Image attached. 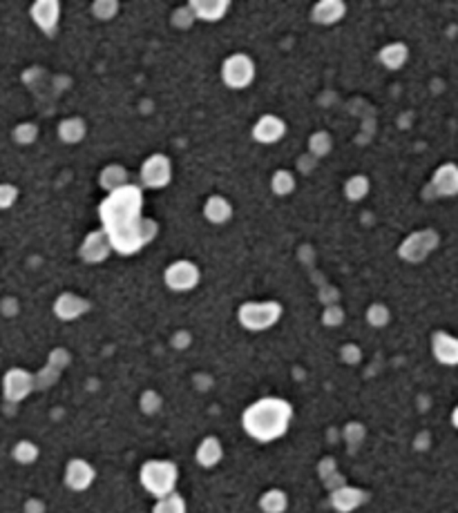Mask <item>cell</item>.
<instances>
[{"label": "cell", "mask_w": 458, "mask_h": 513, "mask_svg": "<svg viewBox=\"0 0 458 513\" xmlns=\"http://www.w3.org/2000/svg\"><path fill=\"white\" fill-rule=\"evenodd\" d=\"M378 58H380V63H383L387 70L396 72V70L405 67V63L409 60V48L405 43H400V40L389 43V45H385L383 50H380Z\"/></svg>", "instance_id": "obj_22"}, {"label": "cell", "mask_w": 458, "mask_h": 513, "mask_svg": "<svg viewBox=\"0 0 458 513\" xmlns=\"http://www.w3.org/2000/svg\"><path fill=\"white\" fill-rule=\"evenodd\" d=\"M271 190L278 197H288L295 190V177L288 170H278L271 179Z\"/></svg>", "instance_id": "obj_28"}, {"label": "cell", "mask_w": 458, "mask_h": 513, "mask_svg": "<svg viewBox=\"0 0 458 513\" xmlns=\"http://www.w3.org/2000/svg\"><path fill=\"white\" fill-rule=\"evenodd\" d=\"M161 404H163V399L157 391H143L139 397V409L146 415H155L157 411H161Z\"/></svg>", "instance_id": "obj_33"}, {"label": "cell", "mask_w": 458, "mask_h": 513, "mask_svg": "<svg viewBox=\"0 0 458 513\" xmlns=\"http://www.w3.org/2000/svg\"><path fill=\"white\" fill-rule=\"evenodd\" d=\"M259 509H262V513H286L288 495L282 489H268L259 497Z\"/></svg>", "instance_id": "obj_24"}, {"label": "cell", "mask_w": 458, "mask_h": 513, "mask_svg": "<svg viewBox=\"0 0 458 513\" xmlns=\"http://www.w3.org/2000/svg\"><path fill=\"white\" fill-rule=\"evenodd\" d=\"M0 313L11 317V315H16L18 313V302L16 299H3V304H0Z\"/></svg>", "instance_id": "obj_39"}, {"label": "cell", "mask_w": 458, "mask_h": 513, "mask_svg": "<svg viewBox=\"0 0 458 513\" xmlns=\"http://www.w3.org/2000/svg\"><path fill=\"white\" fill-rule=\"evenodd\" d=\"M432 353L436 362L442 366H458V337L449 333H434L432 337Z\"/></svg>", "instance_id": "obj_16"}, {"label": "cell", "mask_w": 458, "mask_h": 513, "mask_svg": "<svg viewBox=\"0 0 458 513\" xmlns=\"http://www.w3.org/2000/svg\"><path fill=\"white\" fill-rule=\"evenodd\" d=\"M25 511H27V513H45V504H43L40 500H29V502L25 504Z\"/></svg>", "instance_id": "obj_41"}, {"label": "cell", "mask_w": 458, "mask_h": 513, "mask_svg": "<svg viewBox=\"0 0 458 513\" xmlns=\"http://www.w3.org/2000/svg\"><path fill=\"white\" fill-rule=\"evenodd\" d=\"M251 134H253V138L257 143L273 145V143L282 141V138L286 136V123L280 116H275V114H264L253 126Z\"/></svg>", "instance_id": "obj_12"}, {"label": "cell", "mask_w": 458, "mask_h": 513, "mask_svg": "<svg viewBox=\"0 0 458 513\" xmlns=\"http://www.w3.org/2000/svg\"><path fill=\"white\" fill-rule=\"evenodd\" d=\"M284 315V308L280 302L268 299V302H246L241 304L237 310V319L241 324V329H246L251 333H262L273 329Z\"/></svg>", "instance_id": "obj_4"}, {"label": "cell", "mask_w": 458, "mask_h": 513, "mask_svg": "<svg viewBox=\"0 0 458 513\" xmlns=\"http://www.w3.org/2000/svg\"><path fill=\"white\" fill-rule=\"evenodd\" d=\"M11 456H13V460L21 462V464H32V462L38 460V446L34 442H29V440H21L16 446H13Z\"/></svg>", "instance_id": "obj_29"}, {"label": "cell", "mask_w": 458, "mask_h": 513, "mask_svg": "<svg viewBox=\"0 0 458 513\" xmlns=\"http://www.w3.org/2000/svg\"><path fill=\"white\" fill-rule=\"evenodd\" d=\"M438 246V232L436 230H418L400 243L398 255L403 261L409 263H420L422 259L430 257Z\"/></svg>", "instance_id": "obj_7"}, {"label": "cell", "mask_w": 458, "mask_h": 513, "mask_svg": "<svg viewBox=\"0 0 458 513\" xmlns=\"http://www.w3.org/2000/svg\"><path fill=\"white\" fill-rule=\"evenodd\" d=\"M452 424H454V426L458 429V407H456V409L452 411Z\"/></svg>", "instance_id": "obj_42"}, {"label": "cell", "mask_w": 458, "mask_h": 513, "mask_svg": "<svg viewBox=\"0 0 458 513\" xmlns=\"http://www.w3.org/2000/svg\"><path fill=\"white\" fill-rule=\"evenodd\" d=\"M366 500H369V495L366 491L358 489V487H338L331 491V507L338 511V513H351L360 509Z\"/></svg>", "instance_id": "obj_15"}, {"label": "cell", "mask_w": 458, "mask_h": 513, "mask_svg": "<svg viewBox=\"0 0 458 513\" xmlns=\"http://www.w3.org/2000/svg\"><path fill=\"white\" fill-rule=\"evenodd\" d=\"M204 216L210 224H215V226H222L226 221H231V216H233L231 201H228L226 197H222V194L208 197L206 204H204Z\"/></svg>", "instance_id": "obj_21"}, {"label": "cell", "mask_w": 458, "mask_h": 513, "mask_svg": "<svg viewBox=\"0 0 458 513\" xmlns=\"http://www.w3.org/2000/svg\"><path fill=\"white\" fill-rule=\"evenodd\" d=\"M293 422V407L282 397H259L241 413V426L255 442H275Z\"/></svg>", "instance_id": "obj_2"}, {"label": "cell", "mask_w": 458, "mask_h": 513, "mask_svg": "<svg viewBox=\"0 0 458 513\" xmlns=\"http://www.w3.org/2000/svg\"><path fill=\"white\" fill-rule=\"evenodd\" d=\"M432 190L436 197H456L458 194V165L442 163L432 177Z\"/></svg>", "instance_id": "obj_17"}, {"label": "cell", "mask_w": 458, "mask_h": 513, "mask_svg": "<svg viewBox=\"0 0 458 513\" xmlns=\"http://www.w3.org/2000/svg\"><path fill=\"white\" fill-rule=\"evenodd\" d=\"M143 212V192L139 185H124L110 192L99 206L101 230L108 235L114 253L119 255H134L143 246H148L157 237L159 226L157 221L146 219Z\"/></svg>", "instance_id": "obj_1"}, {"label": "cell", "mask_w": 458, "mask_h": 513, "mask_svg": "<svg viewBox=\"0 0 458 513\" xmlns=\"http://www.w3.org/2000/svg\"><path fill=\"white\" fill-rule=\"evenodd\" d=\"M18 201V188L11 183H0V210H7Z\"/></svg>", "instance_id": "obj_35"}, {"label": "cell", "mask_w": 458, "mask_h": 513, "mask_svg": "<svg viewBox=\"0 0 458 513\" xmlns=\"http://www.w3.org/2000/svg\"><path fill=\"white\" fill-rule=\"evenodd\" d=\"M87 310H89V302L76 292H63V294H58L54 302V315L63 321L79 319L87 313Z\"/></svg>", "instance_id": "obj_14"}, {"label": "cell", "mask_w": 458, "mask_h": 513, "mask_svg": "<svg viewBox=\"0 0 458 513\" xmlns=\"http://www.w3.org/2000/svg\"><path fill=\"white\" fill-rule=\"evenodd\" d=\"M34 377L23 368H11L3 380V393L9 402H21L34 391Z\"/></svg>", "instance_id": "obj_10"}, {"label": "cell", "mask_w": 458, "mask_h": 513, "mask_svg": "<svg viewBox=\"0 0 458 513\" xmlns=\"http://www.w3.org/2000/svg\"><path fill=\"white\" fill-rule=\"evenodd\" d=\"M101 185L108 190V194L124 188V185H128V172L121 165H108L101 175Z\"/></svg>", "instance_id": "obj_25"}, {"label": "cell", "mask_w": 458, "mask_h": 513, "mask_svg": "<svg viewBox=\"0 0 458 513\" xmlns=\"http://www.w3.org/2000/svg\"><path fill=\"white\" fill-rule=\"evenodd\" d=\"M340 355H342V360H344L347 364H358L360 357H362V353H360V348H358L356 344H347V346L340 351Z\"/></svg>", "instance_id": "obj_38"}, {"label": "cell", "mask_w": 458, "mask_h": 513, "mask_svg": "<svg viewBox=\"0 0 458 513\" xmlns=\"http://www.w3.org/2000/svg\"><path fill=\"white\" fill-rule=\"evenodd\" d=\"M188 344H190V335L188 333H177L175 337H173V346L175 348H179V351H183V348H188Z\"/></svg>", "instance_id": "obj_40"}, {"label": "cell", "mask_w": 458, "mask_h": 513, "mask_svg": "<svg viewBox=\"0 0 458 513\" xmlns=\"http://www.w3.org/2000/svg\"><path fill=\"white\" fill-rule=\"evenodd\" d=\"M173 181V161L165 154H152L141 165V183L150 190H163Z\"/></svg>", "instance_id": "obj_8"}, {"label": "cell", "mask_w": 458, "mask_h": 513, "mask_svg": "<svg viewBox=\"0 0 458 513\" xmlns=\"http://www.w3.org/2000/svg\"><path fill=\"white\" fill-rule=\"evenodd\" d=\"M200 279H202V272H200V266L188 259H179V261H173L170 266L165 268L163 272V282L165 286L175 290V292H188V290H195L200 286Z\"/></svg>", "instance_id": "obj_6"}, {"label": "cell", "mask_w": 458, "mask_h": 513, "mask_svg": "<svg viewBox=\"0 0 458 513\" xmlns=\"http://www.w3.org/2000/svg\"><path fill=\"white\" fill-rule=\"evenodd\" d=\"M38 138V126L34 123H21V126L13 128V141L21 145H32Z\"/></svg>", "instance_id": "obj_32"}, {"label": "cell", "mask_w": 458, "mask_h": 513, "mask_svg": "<svg viewBox=\"0 0 458 513\" xmlns=\"http://www.w3.org/2000/svg\"><path fill=\"white\" fill-rule=\"evenodd\" d=\"M333 148V138L329 132H315L311 138H309V152L313 157H327Z\"/></svg>", "instance_id": "obj_30"}, {"label": "cell", "mask_w": 458, "mask_h": 513, "mask_svg": "<svg viewBox=\"0 0 458 513\" xmlns=\"http://www.w3.org/2000/svg\"><path fill=\"white\" fill-rule=\"evenodd\" d=\"M29 13L38 29H43L45 34H54L60 21V3L58 0H36Z\"/></svg>", "instance_id": "obj_13"}, {"label": "cell", "mask_w": 458, "mask_h": 513, "mask_svg": "<svg viewBox=\"0 0 458 513\" xmlns=\"http://www.w3.org/2000/svg\"><path fill=\"white\" fill-rule=\"evenodd\" d=\"M152 513H188V507H186V500L175 491L165 497H159L152 507Z\"/></svg>", "instance_id": "obj_27"}, {"label": "cell", "mask_w": 458, "mask_h": 513, "mask_svg": "<svg viewBox=\"0 0 458 513\" xmlns=\"http://www.w3.org/2000/svg\"><path fill=\"white\" fill-rule=\"evenodd\" d=\"M344 13H347V5L342 0H320V3H315L311 9L313 21L325 27L340 23L344 18Z\"/></svg>", "instance_id": "obj_19"}, {"label": "cell", "mask_w": 458, "mask_h": 513, "mask_svg": "<svg viewBox=\"0 0 458 513\" xmlns=\"http://www.w3.org/2000/svg\"><path fill=\"white\" fill-rule=\"evenodd\" d=\"M92 11H94V16L101 18V21H110L116 16V11H119V3H114V0H108V3H103V0H97L94 5H92Z\"/></svg>", "instance_id": "obj_34"}, {"label": "cell", "mask_w": 458, "mask_h": 513, "mask_svg": "<svg viewBox=\"0 0 458 513\" xmlns=\"http://www.w3.org/2000/svg\"><path fill=\"white\" fill-rule=\"evenodd\" d=\"M67 364H70V355H67L63 348H56V351L50 355V368L60 370V368H65Z\"/></svg>", "instance_id": "obj_37"}, {"label": "cell", "mask_w": 458, "mask_h": 513, "mask_svg": "<svg viewBox=\"0 0 458 513\" xmlns=\"http://www.w3.org/2000/svg\"><path fill=\"white\" fill-rule=\"evenodd\" d=\"M369 190H371V183L364 175H356L344 183V194L349 201H354V204L356 201H362L366 194H369Z\"/></svg>", "instance_id": "obj_26"}, {"label": "cell", "mask_w": 458, "mask_h": 513, "mask_svg": "<svg viewBox=\"0 0 458 513\" xmlns=\"http://www.w3.org/2000/svg\"><path fill=\"white\" fill-rule=\"evenodd\" d=\"M195 460L200 466H204V469H212V466H217L224 460V446H222L219 438H215V435L204 438L195 451Z\"/></svg>", "instance_id": "obj_20"}, {"label": "cell", "mask_w": 458, "mask_h": 513, "mask_svg": "<svg viewBox=\"0 0 458 513\" xmlns=\"http://www.w3.org/2000/svg\"><path fill=\"white\" fill-rule=\"evenodd\" d=\"M114 250L108 235L103 230H94L83 239L81 243V259L87 263H101L110 257V253Z\"/></svg>", "instance_id": "obj_11"}, {"label": "cell", "mask_w": 458, "mask_h": 513, "mask_svg": "<svg viewBox=\"0 0 458 513\" xmlns=\"http://www.w3.org/2000/svg\"><path fill=\"white\" fill-rule=\"evenodd\" d=\"M177 480H179V469L170 460H148L141 464V471H139L141 487L152 497H157V500L175 493Z\"/></svg>", "instance_id": "obj_3"}, {"label": "cell", "mask_w": 458, "mask_h": 513, "mask_svg": "<svg viewBox=\"0 0 458 513\" xmlns=\"http://www.w3.org/2000/svg\"><path fill=\"white\" fill-rule=\"evenodd\" d=\"M389 319H391V313H389L387 306L371 304L369 308H366V321H369L374 329H385V326L389 324Z\"/></svg>", "instance_id": "obj_31"}, {"label": "cell", "mask_w": 458, "mask_h": 513, "mask_svg": "<svg viewBox=\"0 0 458 513\" xmlns=\"http://www.w3.org/2000/svg\"><path fill=\"white\" fill-rule=\"evenodd\" d=\"M222 81L231 89H246L255 81V63L249 54H231L222 63Z\"/></svg>", "instance_id": "obj_5"}, {"label": "cell", "mask_w": 458, "mask_h": 513, "mask_svg": "<svg viewBox=\"0 0 458 513\" xmlns=\"http://www.w3.org/2000/svg\"><path fill=\"white\" fill-rule=\"evenodd\" d=\"M188 7L195 18L206 23H217L228 13L231 3H228V0H192V3H188Z\"/></svg>", "instance_id": "obj_18"}, {"label": "cell", "mask_w": 458, "mask_h": 513, "mask_svg": "<svg viewBox=\"0 0 458 513\" xmlns=\"http://www.w3.org/2000/svg\"><path fill=\"white\" fill-rule=\"evenodd\" d=\"M85 134H87V126H85V121L79 118V116L60 121V126H58V138L63 143H67V145L81 143L85 138Z\"/></svg>", "instance_id": "obj_23"}, {"label": "cell", "mask_w": 458, "mask_h": 513, "mask_svg": "<svg viewBox=\"0 0 458 513\" xmlns=\"http://www.w3.org/2000/svg\"><path fill=\"white\" fill-rule=\"evenodd\" d=\"M97 480V469L83 458H74L65 466V487L70 491H87Z\"/></svg>", "instance_id": "obj_9"}, {"label": "cell", "mask_w": 458, "mask_h": 513, "mask_svg": "<svg viewBox=\"0 0 458 513\" xmlns=\"http://www.w3.org/2000/svg\"><path fill=\"white\" fill-rule=\"evenodd\" d=\"M322 321H325V326H329V329H333V326H340L344 321L342 308L340 306H329L325 310V315H322Z\"/></svg>", "instance_id": "obj_36"}]
</instances>
